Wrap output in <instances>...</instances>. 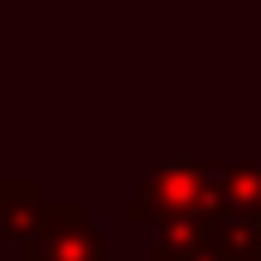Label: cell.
<instances>
[{
  "instance_id": "obj_1",
  "label": "cell",
  "mask_w": 261,
  "mask_h": 261,
  "mask_svg": "<svg viewBox=\"0 0 261 261\" xmlns=\"http://www.w3.org/2000/svg\"><path fill=\"white\" fill-rule=\"evenodd\" d=\"M169 218H203L218 223L213 194H208V165L203 160H160L145 179H140L136 198H130V223H169Z\"/></svg>"
},
{
  "instance_id": "obj_2",
  "label": "cell",
  "mask_w": 261,
  "mask_h": 261,
  "mask_svg": "<svg viewBox=\"0 0 261 261\" xmlns=\"http://www.w3.org/2000/svg\"><path fill=\"white\" fill-rule=\"evenodd\" d=\"M15 261H107V242L77 198H68V203L44 198L39 232L15 247Z\"/></svg>"
},
{
  "instance_id": "obj_3",
  "label": "cell",
  "mask_w": 261,
  "mask_h": 261,
  "mask_svg": "<svg viewBox=\"0 0 261 261\" xmlns=\"http://www.w3.org/2000/svg\"><path fill=\"white\" fill-rule=\"evenodd\" d=\"M208 194H213L218 218H256L261 213V165L256 160L208 165Z\"/></svg>"
},
{
  "instance_id": "obj_4",
  "label": "cell",
  "mask_w": 261,
  "mask_h": 261,
  "mask_svg": "<svg viewBox=\"0 0 261 261\" xmlns=\"http://www.w3.org/2000/svg\"><path fill=\"white\" fill-rule=\"evenodd\" d=\"M39 218H44V189L34 179H0V237L19 247L39 232Z\"/></svg>"
},
{
  "instance_id": "obj_5",
  "label": "cell",
  "mask_w": 261,
  "mask_h": 261,
  "mask_svg": "<svg viewBox=\"0 0 261 261\" xmlns=\"http://www.w3.org/2000/svg\"><path fill=\"white\" fill-rule=\"evenodd\" d=\"M208 232L213 223L203 218H169V223H155L150 227V261H179L198 247H208Z\"/></svg>"
},
{
  "instance_id": "obj_6",
  "label": "cell",
  "mask_w": 261,
  "mask_h": 261,
  "mask_svg": "<svg viewBox=\"0 0 261 261\" xmlns=\"http://www.w3.org/2000/svg\"><path fill=\"white\" fill-rule=\"evenodd\" d=\"M208 242L218 247L227 261H261V227L256 218H218Z\"/></svg>"
},
{
  "instance_id": "obj_7",
  "label": "cell",
  "mask_w": 261,
  "mask_h": 261,
  "mask_svg": "<svg viewBox=\"0 0 261 261\" xmlns=\"http://www.w3.org/2000/svg\"><path fill=\"white\" fill-rule=\"evenodd\" d=\"M179 261H227V256L218 252L213 242H208V247H198V252H189V256H179Z\"/></svg>"
}]
</instances>
